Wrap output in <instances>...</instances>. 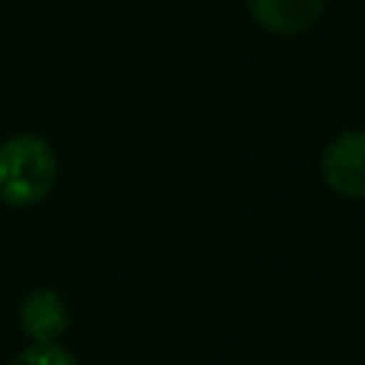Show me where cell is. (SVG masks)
Wrapping results in <instances>:
<instances>
[{"instance_id": "cell-1", "label": "cell", "mask_w": 365, "mask_h": 365, "mask_svg": "<svg viewBox=\"0 0 365 365\" xmlns=\"http://www.w3.org/2000/svg\"><path fill=\"white\" fill-rule=\"evenodd\" d=\"M57 180V157L37 134H17L0 145V202L34 205Z\"/></svg>"}, {"instance_id": "cell-2", "label": "cell", "mask_w": 365, "mask_h": 365, "mask_svg": "<svg viewBox=\"0 0 365 365\" xmlns=\"http://www.w3.org/2000/svg\"><path fill=\"white\" fill-rule=\"evenodd\" d=\"M322 180L348 200H365V131H345L322 151Z\"/></svg>"}, {"instance_id": "cell-4", "label": "cell", "mask_w": 365, "mask_h": 365, "mask_svg": "<svg viewBox=\"0 0 365 365\" xmlns=\"http://www.w3.org/2000/svg\"><path fill=\"white\" fill-rule=\"evenodd\" d=\"M251 17L274 34H299L317 23L325 0H248Z\"/></svg>"}, {"instance_id": "cell-3", "label": "cell", "mask_w": 365, "mask_h": 365, "mask_svg": "<svg viewBox=\"0 0 365 365\" xmlns=\"http://www.w3.org/2000/svg\"><path fill=\"white\" fill-rule=\"evenodd\" d=\"M20 325L31 342H57L68 328V308L57 291L37 288L20 305Z\"/></svg>"}, {"instance_id": "cell-5", "label": "cell", "mask_w": 365, "mask_h": 365, "mask_svg": "<svg viewBox=\"0 0 365 365\" xmlns=\"http://www.w3.org/2000/svg\"><path fill=\"white\" fill-rule=\"evenodd\" d=\"M9 365H77L74 356L57 342H31Z\"/></svg>"}]
</instances>
